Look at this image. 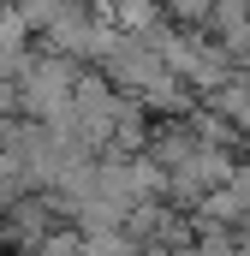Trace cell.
I'll use <instances>...</instances> for the list:
<instances>
[{
    "label": "cell",
    "instance_id": "1",
    "mask_svg": "<svg viewBox=\"0 0 250 256\" xmlns=\"http://www.w3.org/2000/svg\"><path fill=\"white\" fill-rule=\"evenodd\" d=\"M120 24L143 30V24H149V0H120Z\"/></svg>",
    "mask_w": 250,
    "mask_h": 256
},
{
    "label": "cell",
    "instance_id": "2",
    "mask_svg": "<svg viewBox=\"0 0 250 256\" xmlns=\"http://www.w3.org/2000/svg\"><path fill=\"white\" fill-rule=\"evenodd\" d=\"M179 18H208V0H167Z\"/></svg>",
    "mask_w": 250,
    "mask_h": 256
}]
</instances>
